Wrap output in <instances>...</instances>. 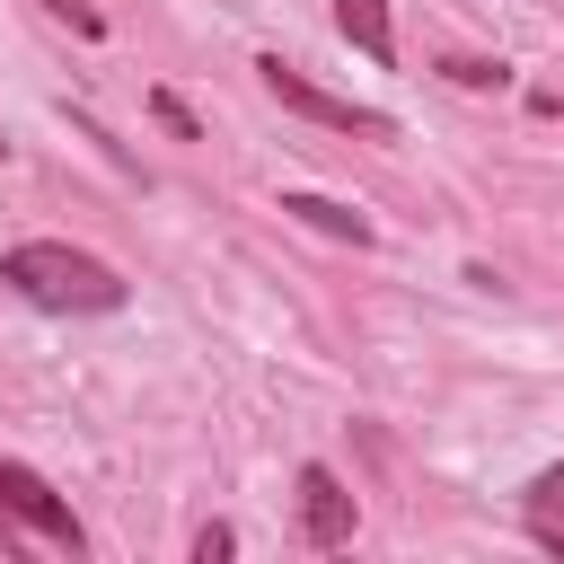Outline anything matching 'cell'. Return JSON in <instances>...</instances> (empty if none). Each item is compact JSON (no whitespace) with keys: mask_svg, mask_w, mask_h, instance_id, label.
I'll return each mask as SVG.
<instances>
[{"mask_svg":"<svg viewBox=\"0 0 564 564\" xmlns=\"http://www.w3.org/2000/svg\"><path fill=\"white\" fill-rule=\"evenodd\" d=\"M0 282L26 300V308H53V317H115L123 308V273L88 247H62V238H26L0 256Z\"/></svg>","mask_w":564,"mask_h":564,"instance_id":"6da1fadb","label":"cell"},{"mask_svg":"<svg viewBox=\"0 0 564 564\" xmlns=\"http://www.w3.org/2000/svg\"><path fill=\"white\" fill-rule=\"evenodd\" d=\"M9 529L44 538V546H62V555H79V546H88V529L70 520V502H62L35 467H18V458H0V538H9Z\"/></svg>","mask_w":564,"mask_h":564,"instance_id":"7a4b0ae2","label":"cell"},{"mask_svg":"<svg viewBox=\"0 0 564 564\" xmlns=\"http://www.w3.org/2000/svg\"><path fill=\"white\" fill-rule=\"evenodd\" d=\"M256 70H264V88H273V97H282L291 115H308V123H326V132H361V141H397V123H388L379 106H352V97H335V88H317V79H308V70H291L282 53H264Z\"/></svg>","mask_w":564,"mask_h":564,"instance_id":"3957f363","label":"cell"},{"mask_svg":"<svg viewBox=\"0 0 564 564\" xmlns=\"http://www.w3.org/2000/svg\"><path fill=\"white\" fill-rule=\"evenodd\" d=\"M300 538L308 546H344L352 538V494L335 467H300Z\"/></svg>","mask_w":564,"mask_h":564,"instance_id":"277c9868","label":"cell"},{"mask_svg":"<svg viewBox=\"0 0 564 564\" xmlns=\"http://www.w3.org/2000/svg\"><path fill=\"white\" fill-rule=\"evenodd\" d=\"M282 212H291V220H308V229H326V238H352V247H370V220H361L352 203H326V194H282Z\"/></svg>","mask_w":564,"mask_h":564,"instance_id":"5b68a950","label":"cell"},{"mask_svg":"<svg viewBox=\"0 0 564 564\" xmlns=\"http://www.w3.org/2000/svg\"><path fill=\"white\" fill-rule=\"evenodd\" d=\"M335 26H344V44H361L370 62L397 53V35H388V0H335Z\"/></svg>","mask_w":564,"mask_h":564,"instance_id":"8992f818","label":"cell"},{"mask_svg":"<svg viewBox=\"0 0 564 564\" xmlns=\"http://www.w3.org/2000/svg\"><path fill=\"white\" fill-rule=\"evenodd\" d=\"M520 502H529V520H564V458H555V467H538Z\"/></svg>","mask_w":564,"mask_h":564,"instance_id":"52a82bcc","label":"cell"},{"mask_svg":"<svg viewBox=\"0 0 564 564\" xmlns=\"http://www.w3.org/2000/svg\"><path fill=\"white\" fill-rule=\"evenodd\" d=\"M441 79H458V88H502L511 70H502V62H476V53H449V62H441Z\"/></svg>","mask_w":564,"mask_h":564,"instance_id":"ba28073f","label":"cell"},{"mask_svg":"<svg viewBox=\"0 0 564 564\" xmlns=\"http://www.w3.org/2000/svg\"><path fill=\"white\" fill-rule=\"evenodd\" d=\"M229 546H238V529H220V520H212V529H194V564H220Z\"/></svg>","mask_w":564,"mask_h":564,"instance_id":"9c48e42d","label":"cell"},{"mask_svg":"<svg viewBox=\"0 0 564 564\" xmlns=\"http://www.w3.org/2000/svg\"><path fill=\"white\" fill-rule=\"evenodd\" d=\"M150 115H159V123H167V132H176V141H194V115H185V106H176V97H167V88H159V97H150Z\"/></svg>","mask_w":564,"mask_h":564,"instance_id":"30bf717a","label":"cell"},{"mask_svg":"<svg viewBox=\"0 0 564 564\" xmlns=\"http://www.w3.org/2000/svg\"><path fill=\"white\" fill-rule=\"evenodd\" d=\"M529 529H538V538H546V546L564 555V520H529Z\"/></svg>","mask_w":564,"mask_h":564,"instance_id":"8fae6325","label":"cell"}]
</instances>
